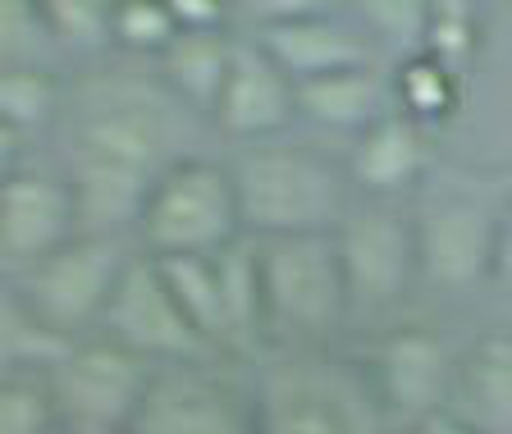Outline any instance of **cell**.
<instances>
[{"instance_id":"1","label":"cell","mask_w":512,"mask_h":434,"mask_svg":"<svg viewBox=\"0 0 512 434\" xmlns=\"http://www.w3.org/2000/svg\"><path fill=\"white\" fill-rule=\"evenodd\" d=\"M192 115L156 60L92 64L69 83V106L60 119V174L74 188L78 233L133 238L156 183L197 156L192 151Z\"/></svg>"},{"instance_id":"2","label":"cell","mask_w":512,"mask_h":434,"mask_svg":"<svg viewBox=\"0 0 512 434\" xmlns=\"http://www.w3.org/2000/svg\"><path fill=\"white\" fill-rule=\"evenodd\" d=\"M261 434H394L371 366L330 348H279L252 361Z\"/></svg>"},{"instance_id":"3","label":"cell","mask_w":512,"mask_h":434,"mask_svg":"<svg viewBox=\"0 0 512 434\" xmlns=\"http://www.w3.org/2000/svg\"><path fill=\"white\" fill-rule=\"evenodd\" d=\"M243 206V229L252 238H311V233H339L352 206L348 165L302 142H252L229 160Z\"/></svg>"},{"instance_id":"4","label":"cell","mask_w":512,"mask_h":434,"mask_svg":"<svg viewBox=\"0 0 512 434\" xmlns=\"http://www.w3.org/2000/svg\"><path fill=\"white\" fill-rule=\"evenodd\" d=\"M266 279V325L279 348H330L352 311L334 233L256 238Z\"/></svg>"},{"instance_id":"5","label":"cell","mask_w":512,"mask_h":434,"mask_svg":"<svg viewBox=\"0 0 512 434\" xmlns=\"http://www.w3.org/2000/svg\"><path fill=\"white\" fill-rule=\"evenodd\" d=\"M133 256H138L133 238L78 233L74 243H64L46 261L5 279V293L19 297L23 311H32L46 329H55L64 339H92Z\"/></svg>"},{"instance_id":"6","label":"cell","mask_w":512,"mask_h":434,"mask_svg":"<svg viewBox=\"0 0 512 434\" xmlns=\"http://www.w3.org/2000/svg\"><path fill=\"white\" fill-rule=\"evenodd\" d=\"M243 233V206L229 165L197 151L156 183L133 243L147 256H215Z\"/></svg>"},{"instance_id":"7","label":"cell","mask_w":512,"mask_h":434,"mask_svg":"<svg viewBox=\"0 0 512 434\" xmlns=\"http://www.w3.org/2000/svg\"><path fill=\"white\" fill-rule=\"evenodd\" d=\"M124 434H261L252 366L243 361L156 366L147 403Z\"/></svg>"},{"instance_id":"8","label":"cell","mask_w":512,"mask_h":434,"mask_svg":"<svg viewBox=\"0 0 512 434\" xmlns=\"http://www.w3.org/2000/svg\"><path fill=\"white\" fill-rule=\"evenodd\" d=\"M101 339L128 348L133 357L151 361V366H192V361H224L211 343L188 325L179 311L170 284L160 275L156 256L138 247V256L128 261L124 279H119L115 297H110L106 316H101Z\"/></svg>"},{"instance_id":"9","label":"cell","mask_w":512,"mask_h":434,"mask_svg":"<svg viewBox=\"0 0 512 434\" xmlns=\"http://www.w3.org/2000/svg\"><path fill=\"white\" fill-rule=\"evenodd\" d=\"M256 42L275 55L293 83H316L348 69H371L380 60L366 37L357 10H325V5H256L252 23H243Z\"/></svg>"},{"instance_id":"10","label":"cell","mask_w":512,"mask_h":434,"mask_svg":"<svg viewBox=\"0 0 512 434\" xmlns=\"http://www.w3.org/2000/svg\"><path fill=\"white\" fill-rule=\"evenodd\" d=\"M156 366L133 357L128 348L101 339H78L74 352L51 371V389L64 425H83L101 434H124L147 403Z\"/></svg>"},{"instance_id":"11","label":"cell","mask_w":512,"mask_h":434,"mask_svg":"<svg viewBox=\"0 0 512 434\" xmlns=\"http://www.w3.org/2000/svg\"><path fill=\"white\" fill-rule=\"evenodd\" d=\"M334 238H339L352 307H398L421 279L416 220H407L394 206H357Z\"/></svg>"},{"instance_id":"12","label":"cell","mask_w":512,"mask_h":434,"mask_svg":"<svg viewBox=\"0 0 512 434\" xmlns=\"http://www.w3.org/2000/svg\"><path fill=\"white\" fill-rule=\"evenodd\" d=\"M371 380L384 398V412L398 430H421L453 407L458 361L435 329L407 325L384 334L371 361Z\"/></svg>"},{"instance_id":"13","label":"cell","mask_w":512,"mask_h":434,"mask_svg":"<svg viewBox=\"0 0 512 434\" xmlns=\"http://www.w3.org/2000/svg\"><path fill=\"white\" fill-rule=\"evenodd\" d=\"M78 238L74 188L60 170H5L0 179V265L5 279Z\"/></svg>"},{"instance_id":"14","label":"cell","mask_w":512,"mask_h":434,"mask_svg":"<svg viewBox=\"0 0 512 434\" xmlns=\"http://www.w3.org/2000/svg\"><path fill=\"white\" fill-rule=\"evenodd\" d=\"M293 119H298V83L279 69L275 55L256 42L252 32L238 28L229 83L220 92L211 128L234 138L238 147H252V142L279 138Z\"/></svg>"},{"instance_id":"15","label":"cell","mask_w":512,"mask_h":434,"mask_svg":"<svg viewBox=\"0 0 512 434\" xmlns=\"http://www.w3.org/2000/svg\"><path fill=\"white\" fill-rule=\"evenodd\" d=\"M421 284L439 293H467L480 279H494L499 220L480 202H444L416 220Z\"/></svg>"},{"instance_id":"16","label":"cell","mask_w":512,"mask_h":434,"mask_svg":"<svg viewBox=\"0 0 512 434\" xmlns=\"http://www.w3.org/2000/svg\"><path fill=\"white\" fill-rule=\"evenodd\" d=\"M430 160V142H426V128L407 119L403 110L384 115L380 124H371L362 138H352L348 147V179L357 192L366 197H398L407 192L421 170Z\"/></svg>"},{"instance_id":"17","label":"cell","mask_w":512,"mask_h":434,"mask_svg":"<svg viewBox=\"0 0 512 434\" xmlns=\"http://www.w3.org/2000/svg\"><path fill=\"white\" fill-rule=\"evenodd\" d=\"M394 110H398L394 69L384 74L380 64L316 78V83H298V119H307L316 128H330V133L362 138L366 128L380 124Z\"/></svg>"},{"instance_id":"18","label":"cell","mask_w":512,"mask_h":434,"mask_svg":"<svg viewBox=\"0 0 512 434\" xmlns=\"http://www.w3.org/2000/svg\"><path fill=\"white\" fill-rule=\"evenodd\" d=\"M448 412L480 434H512V334H480L458 357V389Z\"/></svg>"},{"instance_id":"19","label":"cell","mask_w":512,"mask_h":434,"mask_svg":"<svg viewBox=\"0 0 512 434\" xmlns=\"http://www.w3.org/2000/svg\"><path fill=\"white\" fill-rule=\"evenodd\" d=\"M234 42L238 28H215V32H179L170 42V51L156 60L160 78L170 83V92L197 119L211 124L220 92L229 83V64H234Z\"/></svg>"},{"instance_id":"20","label":"cell","mask_w":512,"mask_h":434,"mask_svg":"<svg viewBox=\"0 0 512 434\" xmlns=\"http://www.w3.org/2000/svg\"><path fill=\"white\" fill-rule=\"evenodd\" d=\"M160 275L170 284L179 311L188 316V325L220 352L229 357V320H224V293H220V275H215V256H156Z\"/></svg>"},{"instance_id":"21","label":"cell","mask_w":512,"mask_h":434,"mask_svg":"<svg viewBox=\"0 0 512 434\" xmlns=\"http://www.w3.org/2000/svg\"><path fill=\"white\" fill-rule=\"evenodd\" d=\"M69 106V83L60 69H0V128L19 138L60 128Z\"/></svg>"},{"instance_id":"22","label":"cell","mask_w":512,"mask_h":434,"mask_svg":"<svg viewBox=\"0 0 512 434\" xmlns=\"http://www.w3.org/2000/svg\"><path fill=\"white\" fill-rule=\"evenodd\" d=\"M74 352V339L46 329L32 311L19 307V297H0V361L5 375H51Z\"/></svg>"},{"instance_id":"23","label":"cell","mask_w":512,"mask_h":434,"mask_svg":"<svg viewBox=\"0 0 512 434\" xmlns=\"http://www.w3.org/2000/svg\"><path fill=\"white\" fill-rule=\"evenodd\" d=\"M64 60H101L115 51V0H42Z\"/></svg>"},{"instance_id":"24","label":"cell","mask_w":512,"mask_h":434,"mask_svg":"<svg viewBox=\"0 0 512 434\" xmlns=\"http://www.w3.org/2000/svg\"><path fill=\"white\" fill-rule=\"evenodd\" d=\"M357 19L375 42V51L394 60V69L426 55L430 5H421V0H371V5H357Z\"/></svg>"},{"instance_id":"25","label":"cell","mask_w":512,"mask_h":434,"mask_svg":"<svg viewBox=\"0 0 512 434\" xmlns=\"http://www.w3.org/2000/svg\"><path fill=\"white\" fill-rule=\"evenodd\" d=\"M0 60H5V69H55L64 60L51 37L42 0H5L0 5Z\"/></svg>"},{"instance_id":"26","label":"cell","mask_w":512,"mask_h":434,"mask_svg":"<svg viewBox=\"0 0 512 434\" xmlns=\"http://www.w3.org/2000/svg\"><path fill=\"white\" fill-rule=\"evenodd\" d=\"M458 87L462 78H453L448 69H439L430 55H416V60L398 64L394 69V92H398V110L416 124H439L458 110Z\"/></svg>"},{"instance_id":"27","label":"cell","mask_w":512,"mask_h":434,"mask_svg":"<svg viewBox=\"0 0 512 434\" xmlns=\"http://www.w3.org/2000/svg\"><path fill=\"white\" fill-rule=\"evenodd\" d=\"M179 37L170 0H115V55L160 60Z\"/></svg>"},{"instance_id":"28","label":"cell","mask_w":512,"mask_h":434,"mask_svg":"<svg viewBox=\"0 0 512 434\" xmlns=\"http://www.w3.org/2000/svg\"><path fill=\"white\" fill-rule=\"evenodd\" d=\"M64 416L51 375H5L0 380V434H60Z\"/></svg>"},{"instance_id":"29","label":"cell","mask_w":512,"mask_h":434,"mask_svg":"<svg viewBox=\"0 0 512 434\" xmlns=\"http://www.w3.org/2000/svg\"><path fill=\"white\" fill-rule=\"evenodd\" d=\"M480 46V10L467 0H435L430 5V32H426V55L448 69L453 78L467 74V64L476 60Z\"/></svg>"},{"instance_id":"30","label":"cell","mask_w":512,"mask_h":434,"mask_svg":"<svg viewBox=\"0 0 512 434\" xmlns=\"http://www.w3.org/2000/svg\"><path fill=\"white\" fill-rule=\"evenodd\" d=\"M179 32H215V28H238L234 23V5L224 0H170Z\"/></svg>"},{"instance_id":"31","label":"cell","mask_w":512,"mask_h":434,"mask_svg":"<svg viewBox=\"0 0 512 434\" xmlns=\"http://www.w3.org/2000/svg\"><path fill=\"white\" fill-rule=\"evenodd\" d=\"M494 279L512 288V215L499 220V252H494Z\"/></svg>"},{"instance_id":"32","label":"cell","mask_w":512,"mask_h":434,"mask_svg":"<svg viewBox=\"0 0 512 434\" xmlns=\"http://www.w3.org/2000/svg\"><path fill=\"white\" fill-rule=\"evenodd\" d=\"M416 434H480V430H471L467 421H458L453 412H444V416H435V421H426Z\"/></svg>"},{"instance_id":"33","label":"cell","mask_w":512,"mask_h":434,"mask_svg":"<svg viewBox=\"0 0 512 434\" xmlns=\"http://www.w3.org/2000/svg\"><path fill=\"white\" fill-rule=\"evenodd\" d=\"M60 434H101V430H83V425H60Z\"/></svg>"},{"instance_id":"34","label":"cell","mask_w":512,"mask_h":434,"mask_svg":"<svg viewBox=\"0 0 512 434\" xmlns=\"http://www.w3.org/2000/svg\"><path fill=\"white\" fill-rule=\"evenodd\" d=\"M394 434H416V430H394Z\"/></svg>"}]
</instances>
